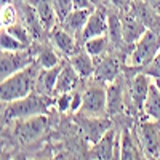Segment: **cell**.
Segmentation results:
<instances>
[{"label":"cell","instance_id":"obj_1","mask_svg":"<svg viewBox=\"0 0 160 160\" xmlns=\"http://www.w3.org/2000/svg\"><path fill=\"white\" fill-rule=\"evenodd\" d=\"M40 66L34 61L26 69L10 75L8 78L2 80V90H0V98L2 102H11L21 98L29 96L35 91V82L40 72Z\"/></svg>","mask_w":160,"mask_h":160},{"label":"cell","instance_id":"obj_2","mask_svg":"<svg viewBox=\"0 0 160 160\" xmlns=\"http://www.w3.org/2000/svg\"><path fill=\"white\" fill-rule=\"evenodd\" d=\"M160 51V32L146 31V34L133 45V50L127 56V64L130 68H146Z\"/></svg>","mask_w":160,"mask_h":160},{"label":"cell","instance_id":"obj_3","mask_svg":"<svg viewBox=\"0 0 160 160\" xmlns=\"http://www.w3.org/2000/svg\"><path fill=\"white\" fill-rule=\"evenodd\" d=\"M48 111V101L47 96L38 95V93H31L29 96L7 102L5 108V120H21V118H29L34 115H42Z\"/></svg>","mask_w":160,"mask_h":160},{"label":"cell","instance_id":"obj_4","mask_svg":"<svg viewBox=\"0 0 160 160\" xmlns=\"http://www.w3.org/2000/svg\"><path fill=\"white\" fill-rule=\"evenodd\" d=\"M34 61L35 58L29 51V48H24L19 51H2V56H0V75H2V80L26 69Z\"/></svg>","mask_w":160,"mask_h":160},{"label":"cell","instance_id":"obj_5","mask_svg":"<svg viewBox=\"0 0 160 160\" xmlns=\"http://www.w3.org/2000/svg\"><path fill=\"white\" fill-rule=\"evenodd\" d=\"M80 112L90 117H101L108 112V96L106 88L101 85H91L83 91V102Z\"/></svg>","mask_w":160,"mask_h":160},{"label":"cell","instance_id":"obj_6","mask_svg":"<svg viewBox=\"0 0 160 160\" xmlns=\"http://www.w3.org/2000/svg\"><path fill=\"white\" fill-rule=\"evenodd\" d=\"M48 128V117L45 114L42 115H34L29 118H21L18 120L15 135L21 142H32L38 139Z\"/></svg>","mask_w":160,"mask_h":160},{"label":"cell","instance_id":"obj_7","mask_svg":"<svg viewBox=\"0 0 160 160\" xmlns=\"http://www.w3.org/2000/svg\"><path fill=\"white\" fill-rule=\"evenodd\" d=\"M91 152L96 160H120V138L115 136V131L111 128L96 144H93Z\"/></svg>","mask_w":160,"mask_h":160},{"label":"cell","instance_id":"obj_8","mask_svg":"<svg viewBox=\"0 0 160 160\" xmlns=\"http://www.w3.org/2000/svg\"><path fill=\"white\" fill-rule=\"evenodd\" d=\"M78 125H80V131H82L83 138L91 144H96L111 130V123L101 117L82 115L78 120Z\"/></svg>","mask_w":160,"mask_h":160},{"label":"cell","instance_id":"obj_9","mask_svg":"<svg viewBox=\"0 0 160 160\" xmlns=\"http://www.w3.org/2000/svg\"><path fill=\"white\" fill-rule=\"evenodd\" d=\"M50 42L59 53H62L68 58H71L80 50L78 38L75 35H72L71 32H68L66 29H62L61 26H55L50 31Z\"/></svg>","mask_w":160,"mask_h":160},{"label":"cell","instance_id":"obj_10","mask_svg":"<svg viewBox=\"0 0 160 160\" xmlns=\"http://www.w3.org/2000/svg\"><path fill=\"white\" fill-rule=\"evenodd\" d=\"M108 16H109V13H106L102 8L93 10L83 31H82V34L78 37V42L83 45V42H87L88 38L108 34Z\"/></svg>","mask_w":160,"mask_h":160},{"label":"cell","instance_id":"obj_11","mask_svg":"<svg viewBox=\"0 0 160 160\" xmlns=\"http://www.w3.org/2000/svg\"><path fill=\"white\" fill-rule=\"evenodd\" d=\"M139 139L146 155L160 158V127L152 122H142L139 125Z\"/></svg>","mask_w":160,"mask_h":160},{"label":"cell","instance_id":"obj_12","mask_svg":"<svg viewBox=\"0 0 160 160\" xmlns=\"http://www.w3.org/2000/svg\"><path fill=\"white\" fill-rule=\"evenodd\" d=\"M151 85H152V77L148 75L146 72H142V71L138 72L131 78V82H130V96H131V101H133L136 109L142 111L144 102H146L148 95H149Z\"/></svg>","mask_w":160,"mask_h":160},{"label":"cell","instance_id":"obj_13","mask_svg":"<svg viewBox=\"0 0 160 160\" xmlns=\"http://www.w3.org/2000/svg\"><path fill=\"white\" fill-rule=\"evenodd\" d=\"M122 24H123V43L130 47L135 45L148 31V28L136 18L131 8L122 11Z\"/></svg>","mask_w":160,"mask_h":160},{"label":"cell","instance_id":"obj_14","mask_svg":"<svg viewBox=\"0 0 160 160\" xmlns=\"http://www.w3.org/2000/svg\"><path fill=\"white\" fill-rule=\"evenodd\" d=\"M131 11L149 31L160 32V13H157L151 5L146 3V0H133Z\"/></svg>","mask_w":160,"mask_h":160},{"label":"cell","instance_id":"obj_15","mask_svg":"<svg viewBox=\"0 0 160 160\" xmlns=\"http://www.w3.org/2000/svg\"><path fill=\"white\" fill-rule=\"evenodd\" d=\"M120 74V59L115 56H101L99 62L95 68V78L99 83H111L117 80Z\"/></svg>","mask_w":160,"mask_h":160},{"label":"cell","instance_id":"obj_16","mask_svg":"<svg viewBox=\"0 0 160 160\" xmlns=\"http://www.w3.org/2000/svg\"><path fill=\"white\" fill-rule=\"evenodd\" d=\"M62 64H64V61H61L58 66H55L51 69H40L37 82H35V93L43 95V96L55 95V87L58 82L59 72L62 69Z\"/></svg>","mask_w":160,"mask_h":160},{"label":"cell","instance_id":"obj_17","mask_svg":"<svg viewBox=\"0 0 160 160\" xmlns=\"http://www.w3.org/2000/svg\"><path fill=\"white\" fill-rule=\"evenodd\" d=\"M91 11L93 10H88V8H83V10L74 8L69 15L59 22V26L78 38L82 31H83V28H85L87 21H88V18H90V15H91Z\"/></svg>","mask_w":160,"mask_h":160},{"label":"cell","instance_id":"obj_18","mask_svg":"<svg viewBox=\"0 0 160 160\" xmlns=\"http://www.w3.org/2000/svg\"><path fill=\"white\" fill-rule=\"evenodd\" d=\"M31 5L34 7V10H35L37 16H38V19L42 22L45 31H51L56 26V22H59L53 0H32Z\"/></svg>","mask_w":160,"mask_h":160},{"label":"cell","instance_id":"obj_19","mask_svg":"<svg viewBox=\"0 0 160 160\" xmlns=\"http://www.w3.org/2000/svg\"><path fill=\"white\" fill-rule=\"evenodd\" d=\"M80 82V75L77 74V71L72 68V64L64 61L62 64V69L59 72L58 77V82L55 87V93L56 95H61V93H71L75 90L77 83Z\"/></svg>","mask_w":160,"mask_h":160},{"label":"cell","instance_id":"obj_20","mask_svg":"<svg viewBox=\"0 0 160 160\" xmlns=\"http://www.w3.org/2000/svg\"><path fill=\"white\" fill-rule=\"evenodd\" d=\"M69 62L72 64V68L77 71V74L80 75V78H88L95 75V58L91 55H88V51L83 50H78L75 55H72L69 58Z\"/></svg>","mask_w":160,"mask_h":160},{"label":"cell","instance_id":"obj_21","mask_svg":"<svg viewBox=\"0 0 160 160\" xmlns=\"http://www.w3.org/2000/svg\"><path fill=\"white\" fill-rule=\"evenodd\" d=\"M106 96H108V114L115 115L123 109V87L120 80L108 83L106 87Z\"/></svg>","mask_w":160,"mask_h":160},{"label":"cell","instance_id":"obj_22","mask_svg":"<svg viewBox=\"0 0 160 160\" xmlns=\"http://www.w3.org/2000/svg\"><path fill=\"white\" fill-rule=\"evenodd\" d=\"M108 35H109V40H111V45H120V43H123L122 15L109 13V16H108Z\"/></svg>","mask_w":160,"mask_h":160},{"label":"cell","instance_id":"obj_23","mask_svg":"<svg viewBox=\"0 0 160 160\" xmlns=\"http://www.w3.org/2000/svg\"><path fill=\"white\" fill-rule=\"evenodd\" d=\"M111 45V40H109V35H99V37H93V38H88L87 42H83V48L88 51V55H91L93 58H101L106 55V50L109 48Z\"/></svg>","mask_w":160,"mask_h":160},{"label":"cell","instance_id":"obj_24","mask_svg":"<svg viewBox=\"0 0 160 160\" xmlns=\"http://www.w3.org/2000/svg\"><path fill=\"white\" fill-rule=\"evenodd\" d=\"M144 114L154 118V120H158L160 122V91L157 90V87L151 85V90H149V95H148V99L144 102V108H142Z\"/></svg>","mask_w":160,"mask_h":160},{"label":"cell","instance_id":"obj_25","mask_svg":"<svg viewBox=\"0 0 160 160\" xmlns=\"http://www.w3.org/2000/svg\"><path fill=\"white\" fill-rule=\"evenodd\" d=\"M120 160H138V151L130 130H123L120 135Z\"/></svg>","mask_w":160,"mask_h":160},{"label":"cell","instance_id":"obj_26","mask_svg":"<svg viewBox=\"0 0 160 160\" xmlns=\"http://www.w3.org/2000/svg\"><path fill=\"white\" fill-rule=\"evenodd\" d=\"M53 48H55L53 45L51 47H45V48H42L37 53L35 62L40 66V69H51V68H55V66H58L61 62L59 55Z\"/></svg>","mask_w":160,"mask_h":160},{"label":"cell","instance_id":"obj_27","mask_svg":"<svg viewBox=\"0 0 160 160\" xmlns=\"http://www.w3.org/2000/svg\"><path fill=\"white\" fill-rule=\"evenodd\" d=\"M0 43H2V51H19L24 48H29L26 47L24 43H21L16 37H13L7 29L2 28V37H0Z\"/></svg>","mask_w":160,"mask_h":160},{"label":"cell","instance_id":"obj_28","mask_svg":"<svg viewBox=\"0 0 160 160\" xmlns=\"http://www.w3.org/2000/svg\"><path fill=\"white\" fill-rule=\"evenodd\" d=\"M3 29H7L13 37H16L21 43H24L26 47H29V43H31V31L28 29V26L26 24H21V22H16V24H13V26H10V28H3Z\"/></svg>","mask_w":160,"mask_h":160},{"label":"cell","instance_id":"obj_29","mask_svg":"<svg viewBox=\"0 0 160 160\" xmlns=\"http://www.w3.org/2000/svg\"><path fill=\"white\" fill-rule=\"evenodd\" d=\"M0 22H2V28H10V26L18 22V13H16L13 5L2 7V11H0Z\"/></svg>","mask_w":160,"mask_h":160},{"label":"cell","instance_id":"obj_30","mask_svg":"<svg viewBox=\"0 0 160 160\" xmlns=\"http://www.w3.org/2000/svg\"><path fill=\"white\" fill-rule=\"evenodd\" d=\"M53 3H55L56 16H58L59 22L74 10V2H72V0H53Z\"/></svg>","mask_w":160,"mask_h":160},{"label":"cell","instance_id":"obj_31","mask_svg":"<svg viewBox=\"0 0 160 160\" xmlns=\"http://www.w3.org/2000/svg\"><path fill=\"white\" fill-rule=\"evenodd\" d=\"M72 108V91L71 93H61L56 99V109L59 112H68Z\"/></svg>","mask_w":160,"mask_h":160},{"label":"cell","instance_id":"obj_32","mask_svg":"<svg viewBox=\"0 0 160 160\" xmlns=\"http://www.w3.org/2000/svg\"><path fill=\"white\" fill-rule=\"evenodd\" d=\"M142 72H146L151 77H160V51H158V55L152 59L151 64H148L146 68H142Z\"/></svg>","mask_w":160,"mask_h":160},{"label":"cell","instance_id":"obj_33","mask_svg":"<svg viewBox=\"0 0 160 160\" xmlns=\"http://www.w3.org/2000/svg\"><path fill=\"white\" fill-rule=\"evenodd\" d=\"M111 5H114L115 8H118L120 11H127L131 8V3H133V0H109Z\"/></svg>","mask_w":160,"mask_h":160},{"label":"cell","instance_id":"obj_34","mask_svg":"<svg viewBox=\"0 0 160 160\" xmlns=\"http://www.w3.org/2000/svg\"><path fill=\"white\" fill-rule=\"evenodd\" d=\"M72 2H74V8H78V10H83V8L91 10L93 8L91 0H72Z\"/></svg>","mask_w":160,"mask_h":160},{"label":"cell","instance_id":"obj_35","mask_svg":"<svg viewBox=\"0 0 160 160\" xmlns=\"http://www.w3.org/2000/svg\"><path fill=\"white\" fill-rule=\"evenodd\" d=\"M146 3L151 5L157 13H160V0H146Z\"/></svg>","mask_w":160,"mask_h":160},{"label":"cell","instance_id":"obj_36","mask_svg":"<svg viewBox=\"0 0 160 160\" xmlns=\"http://www.w3.org/2000/svg\"><path fill=\"white\" fill-rule=\"evenodd\" d=\"M106 2V0H91V3H93V7H96V8H101V5Z\"/></svg>","mask_w":160,"mask_h":160},{"label":"cell","instance_id":"obj_37","mask_svg":"<svg viewBox=\"0 0 160 160\" xmlns=\"http://www.w3.org/2000/svg\"><path fill=\"white\" fill-rule=\"evenodd\" d=\"M152 82H154V85L157 87V90L160 91V77H152Z\"/></svg>","mask_w":160,"mask_h":160},{"label":"cell","instance_id":"obj_38","mask_svg":"<svg viewBox=\"0 0 160 160\" xmlns=\"http://www.w3.org/2000/svg\"><path fill=\"white\" fill-rule=\"evenodd\" d=\"M13 0H0V5L2 7H7V5H11Z\"/></svg>","mask_w":160,"mask_h":160},{"label":"cell","instance_id":"obj_39","mask_svg":"<svg viewBox=\"0 0 160 160\" xmlns=\"http://www.w3.org/2000/svg\"><path fill=\"white\" fill-rule=\"evenodd\" d=\"M144 160H160V158H157V157H151V155H148Z\"/></svg>","mask_w":160,"mask_h":160}]
</instances>
